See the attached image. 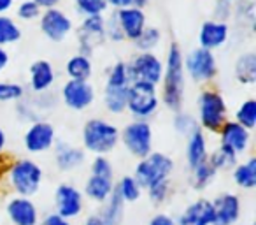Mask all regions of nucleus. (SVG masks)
I'll return each mask as SVG.
<instances>
[{"instance_id": "1", "label": "nucleus", "mask_w": 256, "mask_h": 225, "mask_svg": "<svg viewBox=\"0 0 256 225\" xmlns=\"http://www.w3.org/2000/svg\"><path fill=\"white\" fill-rule=\"evenodd\" d=\"M162 97L160 100L170 111L178 113L184 104L186 74H184V55L181 48L172 43L164 60V78H162Z\"/></svg>"}, {"instance_id": "2", "label": "nucleus", "mask_w": 256, "mask_h": 225, "mask_svg": "<svg viewBox=\"0 0 256 225\" xmlns=\"http://www.w3.org/2000/svg\"><path fill=\"white\" fill-rule=\"evenodd\" d=\"M81 141L86 151L93 155H107L120 144V129L109 120L92 118L81 130Z\"/></svg>"}, {"instance_id": "3", "label": "nucleus", "mask_w": 256, "mask_h": 225, "mask_svg": "<svg viewBox=\"0 0 256 225\" xmlns=\"http://www.w3.org/2000/svg\"><path fill=\"white\" fill-rule=\"evenodd\" d=\"M196 113L200 129L207 132H220L223 123L228 120L226 100L216 90H204L196 99Z\"/></svg>"}, {"instance_id": "4", "label": "nucleus", "mask_w": 256, "mask_h": 225, "mask_svg": "<svg viewBox=\"0 0 256 225\" xmlns=\"http://www.w3.org/2000/svg\"><path fill=\"white\" fill-rule=\"evenodd\" d=\"M132 81L128 78L126 62H116L109 69L104 86V106L112 115H123L126 109V93Z\"/></svg>"}, {"instance_id": "5", "label": "nucleus", "mask_w": 256, "mask_h": 225, "mask_svg": "<svg viewBox=\"0 0 256 225\" xmlns=\"http://www.w3.org/2000/svg\"><path fill=\"white\" fill-rule=\"evenodd\" d=\"M174 160L168 157L167 153L162 151H151L150 155H146L144 158H139L134 171V178L137 179V183L140 185V188L146 190L150 186L156 185L165 179H170L172 172H174Z\"/></svg>"}, {"instance_id": "6", "label": "nucleus", "mask_w": 256, "mask_h": 225, "mask_svg": "<svg viewBox=\"0 0 256 225\" xmlns=\"http://www.w3.org/2000/svg\"><path fill=\"white\" fill-rule=\"evenodd\" d=\"M42 167L32 158H20L9 167L8 179L12 192L22 197H32L42 185Z\"/></svg>"}, {"instance_id": "7", "label": "nucleus", "mask_w": 256, "mask_h": 225, "mask_svg": "<svg viewBox=\"0 0 256 225\" xmlns=\"http://www.w3.org/2000/svg\"><path fill=\"white\" fill-rule=\"evenodd\" d=\"M160 106L158 88L148 83H132L126 93V109L134 120H150Z\"/></svg>"}, {"instance_id": "8", "label": "nucleus", "mask_w": 256, "mask_h": 225, "mask_svg": "<svg viewBox=\"0 0 256 225\" xmlns=\"http://www.w3.org/2000/svg\"><path fill=\"white\" fill-rule=\"evenodd\" d=\"M120 143L136 158H144L153 151V130L146 120H134L120 130Z\"/></svg>"}, {"instance_id": "9", "label": "nucleus", "mask_w": 256, "mask_h": 225, "mask_svg": "<svg viewBox=\"0 0 256 225\" xmlns=\"http://www.w3.org/2000/svg\"><path fill=\"white\" fill-rule=\"evenodd\" d=\"M128 78L132 83H148L158 88L164 78V60L154 51L137 53L130 62H126Z\"/></svg>"}, {"instance_id": "10", "label": "nucleus", "mask_w": 256, "mask_h": 225, "mask_svg": "<svg viewBox=\"0 0 256 225\" xmlns=\"http://www.w3.org/2000/svg\"><path fill=\"white\" fill-rule=\"evenodd\" d=\"M218 62L214 51L195 48L184 57V74H188L195 83H209L216 78Z\"/></svg>"}, {"instance_id": "11", "label": "nucleus", "mask_w": 256, "mask_h": 225, "mask_svg": "<svg viewBox=\"0 0 256 225\" xmlns=\"http://www.w3.org/2000/svg\"><path fill=\"white\" fill-rule=\"evenodd\" d=\"M40 32L53 43H62L65 41L74 30V23H72L70 16L60 8L53 9H44L42 15L39 18Z\"/></svg>"}, {"instance_id": "12", "label": "nucleus", "mask_w": 256, "mask_h": 225, "mask_svg": "<svg viewBox=\"0 0 256 225\" xmlns=\"http://www.w3.org/2000/svg\"><path fill=\"white\" fill-rule=\"evenodd\" d=\"M54 143H56L54 127L44 120H36L30 123L23 136V146L32 155L46 153V151L53 150Z\"/></svg>"}, {"instance_id": "13", "label": "nucleus", "mask_w": 256, "mask_h": 225, "mask_svg": "<svg viewBox=\"0 0 256 225\" xmlns=\"http://www.w3.org/2000/svg\"><path fill=\"white\" fill-rule=\"evenodd\" d=\"M79 39V53L92 57L93 51L104 44L106 41V18L104 16H88L82 18L81 25L78 29Z\"/></svg>"}, {"instance_id": "14", "label": "nucleus", "mask_w": 256, "mask_h": 225, "mask_svg": "<svg viewBox=\"0 0 256 225\" xmlns=\"http://www.w3.org/2000/svg\"><path fill=\"white\" fill-rule=\"evenodd\" d=\"M84 207V195L78 186L70 185V183H62L54 190V213L60 216L72 220L78 218L82 213Z\"/></svg>"}, {"instance_id": "15", "label": "nucleus", "mask_w": 256, "mask_h": 225, "mask_svg": "<svg viewBox=\"0 0 256 225\" xmlns=\"http://www.w3.org/2000/svg\"><path fill=\"white\" fill-rule=\"evenodd\" d=\"M95 88L90 81L68 79L62 86V100L72 111H84L95 102Z\"/></svg>"}, {"instance_id": "16", "label": "nucleus", "mask_w": 256, "mask_h": 225, "mask_svg": "<svg viewBox=\"0 0 256 225\" xmlns=\"http://www.w3.org/2000/svg\"><path fill=\"white\" fill-rule=\"evenodd\" d=\"M212 202V225H235L240 218L242 202L237 193L224 192L220 193Z\"/></svg>"}, {"instance_id": "17", "label": "nucleus", "mask_w": 256, "mask_h": 225, "mask_svg": "<svg viewBox=\"0 0 256 225\" xmlns=\"http://www.w3.org/2000/svg\"><path fill=\"white\" fill-rule=\"evenodd\" d=\"M6 214L12 225H39V207L30 197L16 195L6 204Z\"/></svg>"}, {"instance_id": "18", "label": "nucleus", "mask_w": 256, "mask_h": 225, "mask_svg": "<svg viewBox=\"0 0 256 225\" xmlns=\"http://www.w3.org/2000/svg\"><path fill=\"white\" fill-rule=\"evenodd\" d=\"M112 15L126 41H136L140 36V32L148 27V18L144 15V9L130 6V8L118 9Z\"/></svg>"}, {"instance_id": "19", "label": "nucleus", "mask_w": 256, "mask_h": 225, "mask_svg": "<svg viewBox=\"0 0 256 225\" xmlns=\"http://www.w3.org/2000/svg\"><path fill=\"white\" fill-rule=\"evenodd\" d=\"M230 39V27L226 22L220 20H207L198 30V48L216 51L223 48Z\"/></svg>"}, {"instance_id": "20", "label": "nucleus", "mask_w": 256, "mask_h": 225, "mask_svg": "<svg viewBox=\"0 0 256 225\" xmlns=\"http://www.w3.org/2000/svg\"><path fill=\"white\" fill-rule=\"evenodd\" d=\"M220 144L228 146L237 155L246 153L251 144V130L242 127L235 120H226L220 129Z\"/></svg>"}, {"instance_id": "21", "label": "nucleus", "mask_w": 256, "mask_h": 225, "mask_svg": "<svg viewBox=\"0 0 256 225\" xmlns=\"http://www.w3.org/2000/svg\"><path fill=\"white\" fill-rule=\"evenodd\" d=\"M212 202L209 199L200 197L182 209V213L176 220V225H212Z\"/></svg>"}, {"instance_id": "22", "label": "nucleus", "mask_w": 256, "mask_h": 225, "mask_svg": "<svg viewBox=\"0 0 256 225\" xmlns=\"http://www.w3.org/2000/svg\"><path fill=\"white\" fill-rule=\"evenodd\" d=\"M54 67L48 60H36L28 69V86L34 93H48L54 85Z\"/></svg>"}, {"instance_id": "23", "label": "nucleus", "mask_w": 256, "mask_h": 225, "mask_svg": "<svg viewBox=\"0 0 256 225\" xmlns=\"http://www.w3.org/2000/svg\"><path fill=\"white\" fill-rule=\"evenodd\" d=\"M54 164H56L58 171L62 172H70L76 171L84 164V150L78 146H72L67 143H54Z\"/></svg>"}, {"instance_id": "24", "label": "nucleus", "mask_w": 256, "mask_h": 225, "mask_svg": "<svg viewBox=\"0 0 256 225\" xmlns=\"http://www.w3.org/2000/svg\"><path fill=\"white\" fill-rule=\"evenodd\" d=\"M114 178H107V176H96L90 174L88 179L84 181V188H82V195L88 197L92 202L104 204L114 192Z\"/></svg>"}, {"instance_id": "25", "label": "nucleus", "mask_w": 256, "mask_h": 225, "mask_svg": "<svg viewBox=\"0 0 256 225\" xmlns=\"http://www.w3.org/2000/svg\"><path fill=\"white\" fill-rule=\"evenodd\" d=\"M186 139H188L186 141V162H188V167L193 169L209 158V144H207L206 132L202 129L195 130Z\"/></svg>"}, {"instance_id": "26", "label": "nucleus", "mask_w": 256, "mask_h": 225, "mask_svg": "<svg viewBox=\"0 0 256 225\" xmlns=\"http://www.w3.org/2000/svg\"><path fill=\"white\" fill-rule=\"evenodd\" d=\"M65 74L68 79H76V81H90L93 74V62L90 57L82 53L72 55L65 64Z\"/></svg>"}, {"instance_id": "27", "label": "nucleus", "mask_w": 256, "mask_h": 225, "mask_svg": "<svg viewBox=\"0 0 256 225\" xmlns=\"http://www.w3.org/2000/svg\"><path fill=\"white\" fill-rule=\"evenodd\" d=\"M232 176H234V183L242 190H252L256 186V158L249 157L244 162H237L234 169H232Z\"/></svg>"}, {"instance_id": "28", "label": "nucleus", "mask_w": 256, "mask_h": 225, "mask_svg": "<svg viewBox=\"0 0 256 225\" xmlns=\"http://www.w3.org/2000/svg\"><path fill=\"white\" fill-rule=\"evenodd\" d=\"M235 78L242 85H254L256 81V55L242 53L235 62Z\"/></svg>"}, {"instance_id": "29", "label": "nucleus", "mask_w": 256, "mask_h": 225, "mask_svg": "<svg viewBox=\"0 0 256 225\" xmlns=\"http://www.w3.org/2000/svg\"><path fill=\"white\" fill-rule=\"evenodd\" d=\"M209 164L212 165L216 171H228V169H234L238 162V155L235 151H232L224 144H218V148L209 153Z\"/></svg>"}, {"instance_id": "30", "label": "nucleus", "mask_w": 256, "mask_h": 225, "mask_svg": "<svg viewBox=\"0 0 256 225\" xmlns=\"http://www.w3.org/2000/svg\"><path fill=\"white\" fill-rule=\"evenodd\" d=\"M114 190H116L118 195L121 197V200H123L124 204L137 202V200L142 197V188H140V185L137 183V179L130 174L123 176V178L114 185Z\"/></svg>"}, {"instance_id": "31", "label": "nucleus", "mask_w": 256, "mask_h": 225, "mask_svg": "<svg viewBox=\"0 0 256 225\" xmlns=\"http://www.w3.org/2000/svg\"><path fill=\"white\" fill-rule=\"evenodd\" d=\"M22 39L20 25L8 15H0V48L11 46Z\"/></svg>"}, {"instance_id": "32", "label": "nucleus", "mask_w": 256, "mask_h": 225, "mask_svg": "<svg viewBox=\"0 0 256 225\" xmlns=\"http://www.w3.org/2000/svg\"><path fill=\"white\" fill-rule=\"evenodd\" d=\"M123 211H124V202L118 195L116 190H114L112 195L104 202V207L100 213H102V216L106 218V221L109 225H120L121 220H123Z\"/></svg>"}, {"instance_id": "33", "label": "nucleus", "mask_w": 256, "mask_h": 225, "mask_svg": "<svg viewBox=\"0 0 256 225\" xmlns=\"http://www.w3.org/2000/svg\"><path fill=\"white\" fill-rule=\"evenodd\" d=\"M136 50L139 53H150L154 51L162 43V32L156 27H146V29L140 32V36L136 41H132Z\"/></svg>"}, {"instance_id": "34", "label": "nucleus", "mask_w": 256, "mask_h": 225, "mask_svg": "<svg viewBox=\"0 0 256 225\" xmlns=\"http://www.w3.org/2000/svg\"><path fill=\"white\" fill-rule=\"evenodd\" d=\"M235 122L240 123L248 130H252L256 127V100L246 99L244 102L238 104L235 109Z\"/></svg>"}, {"instance_id": "35", "label": "nucleus", "mask_w": 256, "mask_h": 225, "mask_svg": "<svg viewBox=\"0 0 256 225\" xmlns=\"http://www.w3.org/2000/svg\"><path fill=\"white\" fill-rule=\"evenodd\" d=\"M218 171L209 164V160H206L204 164L196 165V167L192 169V181H193V186L198 190L202 188H207L210 185L214 178H216Z\"/></svg>"}, {"instance_id": "36", "label": "nucleus", "mask_w": 256, "mask_h": 225, "mask_svg": "<svg viewBox=\"0 0 256 225\" xmlns=\"http://www.w3.org/2000/svg\"><path fill=\"white\" fill-rule=\"evenodd\" d=\"M174 129L176 132L179 134V136L182 137H188L192 136L195 130H198V122H196V118L193 115H190V113H182V111H178L174 116Z\"/></svg>"}, {"instance_id": "37", "label": "nucleus", "mask_w": 256, "mask_h": 225, "mask_svg": "<svg viewBox=\"0 0 256 225\" xmlns=\"http://www.w3.org/2000/svg\"><path fill=\"white\" fill-rule=\"evenodd\" d=\"M72 2H74L79 15H82L84 18H88V16H104V13L109 8L106 0H72Z\"/></svg>"}, {"instance_id": "38", "label": "nucleus", "mask_w": 256, "mask_h": 225, "mask_svg": "<svg viewBox=\"0 0 256 225\" xmlns=\"http://www.w3.org/2000/svg\"><path fill=\"white\" fill-rule=\"evenodd\" d=\"M25 95V88L18 83L12 81H0V104L18 102Z\"/></svg>"}, {"instance_id": "39", "label": "nucleus", "mask_w": 256, "mask_h": 225, "mask_svg": "<svg viewBox=\"0 0 256 225\" xmlns=\"http://www.w3.org/2000/svg\"><path fill=\"white\" fill-rule=\"evenodd\" d=\"M146 192L150 200L153 204H156V206L167 202L168 195H170V179H165V181H160L156 185L150 186V188H146Z\"/></svg>"}, {"instance_id": "40", "label": "nucleus", "mask_w": 256, "mask_h": 225, "mask_svg": "<svg viewBox=\"0 0 256 225\" xmlns=\"http://www.w3.org/2000/svg\"><path fill=\"white\" fill-rule=\"evenodd\" d=\"M16 15H18V18L22 22H36L42 15V9L34 0H23L22 4L18 6V9H16Z\"/></svg>"}, {"instance_id": "41", "label": "nucleus", "mask_w": 256, "mask_h": 225, "mask_svg": "<svg viewBox=\"0 0 256 225\" xmlns=\"http://www.w3.org/2000/svg\"><path fill=\"white\" fill-rule=\"evenodd\" d=\"M39 225H70V220L60 216L58 213H50L39 221Z\"/></svg>"}, {"instance_id": "42", "label": "nucleus", "mask_w": 256, "mask_h": 225, "mask_svg": "<svg viewBox=\"0 0 256 225\" xmlns=\"http://www.w3.org/2000/svg\"><path fill=\"white\" fill-rule=\"evenodd\" d=\"M148 225H176V220L165 213H156L150 221H148Z\"/></svg>"}, {"instance_id": "43", "label": "nucleus", "mask_w": 256, "mask_h": 225, "mask_svg": "<svg viewBox=\"0 0 256 225\" xmlns=\"http://www.w3.org/2000/svg\"><path fill=\"white\" fill-rule=\"evenodd\" d=\"M84 225H109L106 221V218L102 216V213H93V214H90L88 218L84 220Z\"/></svg>"}, {"instance_id": "44", "label": "nucleus", "mask_w": 256, "mask_h": 225, "mask_svg": "<svg viewBox=\"0 0 256 225\" xmlns=\"http://www.w3.org/2000/svg\"><path fill=\"white\" fill-rule=\"evenodd\" d=\"M107 6L109 8H112L114 11H118V9H123V8H130V6L134 4V0H106Z\"/></svg>"}, {"instance_id": "45", "label": "nucleus", "mask_w": 256, "mask_h": 225, "mask_svg": "<svg viewBox=\"0 0 256 225\" xmlns=\"http://www.w3.org/2000/svg\"><path fill=\"white\" fill-rule=\"evenodd\" d=\"M9 60H11V57H9V51L6 50V48H0V72H4L6 69H8Z\"/></svg>"}, {"instance_id": "46", "label": "nucleus", "mask_w": 256, "mask_h": 225, "mask_svg": "<svg viewBox=\"0 0 256 225\" xmlns=\"http://www.w3.org/2000/svg\"><path fill=\"white\" fill-rule=\"evenodd\" d=\"M37 6H39L40 9H53V8H58V4H60L62 0H34Z\"/></svg>"}, {"instance_id": "47", "label": "nucleus", "mask_w": 256, "mask_h": 225, "mask_svg": "<svg viewBox=\"0 0 256 225\" xmlns=\"http://www.w3.org/2000/svg\"><path fill=\"white\" fill-rule=\"evenodd\" d=\"M14 6V0H0V15L9 13Z\"/></svg>"}, {"instance_id": "48", "label": "nucleus", "mask_w": 256, "mask_h": 225, "mask_svg": "<svg viewBox=\"0 0 256 225\" xmlns=\"http://www.w3.org/2000/svg\"><path fill=\"white\" fill-rule=\"evenodd\" d=\"M6 144H8V136H6V132L2 129H0V153L4 151Z\"/></svg>"}, {"instance_id": "49", "label": "nucleus", "mask_w": 256, "mask_h": 225, "mask_svg": "<svg viewBox=\"0 0 256 225\" xmlns=\"http://www.w3.org/2000/svg\"><path fill=\"white\" fill-rule=\"evenodd\" d=\"M134 8H139V9H144L148 6V0H134Z\"/></svg>"}, {"instance_id": "50", "label": "nucleus", "mask_w": 256, "mask_h": 225, "mask_svg": "<svg viewBox=\"0 0 256 225\" xmlns=\"http://www.w3.org/2000/svg\"><path fill=\"white\" fill-rule=\"evenodd\" d=\"M226 2H230V4H237V2H240V0H226Z\"/></svg>"}]
</instances>
